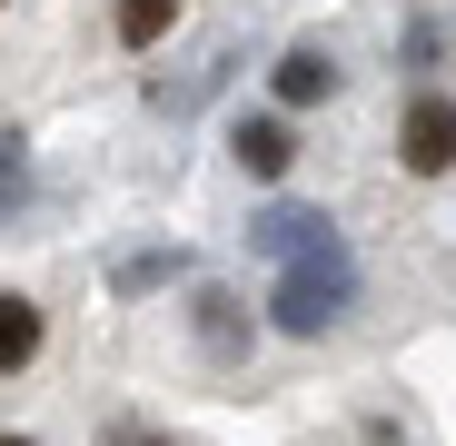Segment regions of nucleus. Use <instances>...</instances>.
Instances as JSON below:
<instances>
[{
	"label": "nucleus",
	"instance_id": "obj_1",
	"mask_svg": "<svg viewBox=\"0 0 456 446\" xmlns=\"http://www.w3.org/2000/svg\"><path fill=\"white\" fill-rule=\"evenodd\" d=\"M347 308H357V258H347L338 229H328L308 258H288L278 288H268V328H278V337H328Z\"/></svg>",
	"mask_w": 456,
	"mask_h": 446
},
{
	"label": "nucleus",
	"instance_id": "obj_10",
	"mask_svg": "<svg viewBox=\"0 0 456 446\" xmlns=\"http://www.w3.org/2000/svg\"><path fill=\"white\" fill-rule=\"evenodd\" d=\"M30 208V139L20 129H0V229Z\"/></svg>",
	"mask_w": 456,
	"mask_h": 446
},
{
	"label": "nucleus",
	"instance_id": "obj_6",
	"mask_svg": "<svg viewBox=\"0 0 456 446\" xmlns=\"http://www.w3.org/2000/svg\"><path fill=\"white\" fill-rule=\"evenodd\" d=\"M318 239H328V208H297V199H268V208L248 218V248L278 258V268H288V258H308Z\"/></svg>",
	"mask_w": 456,
	"mask_h": 446
},
{
	"label": "nucleus",
	"instance_id": "obj_14",
	"mask_svg": "<svg viewBox=\"0 0 456 446\" xmlns=\"http://www.w3.org/2000/svg\"><path fill=\"white\" fill-rule=\"evenodd\" d=\"M0 11H11V0H0Z\"/></svg>",
	"mask_w": 456,
	"mask_h": 446
},
{
	"label": "nucleus",
	"instance_id": "obj_7",
	"mask_svg": "<svg viewBox=\"0 0 456 446\" xmlns=\"http://www.w3.org/2000/svg\"><path fill=\"white\" fill-rule=\"evenodd\" d=\"M30 357H40V297L0 288V377H20Z\"/></svg>",
	"mask_w": 456,
	"mask_h": 446
},
{
	"label": "nucleus",
	"instance_id": "obj_8",
	"mask_svg": "<svg viewBox=\"0 0 456 446\" xmlns=\"http://www.w3.org/2000/svg\"><path fill=\"white\" fill-rule=\"evenodd\" d=\"M189 268H199V258L169 239V248H139V258H119V268H110V288H119V297H149V288H169V278H189Z\"/></svg>",
	"mask_w": 456,
	"mask_h": 446
},
{
	"label": "nucleus",
	"instance_id": "obj_4",
	"mask_svg": "<svg viewBox=\"0 0 456 446\" xmlns=\"http://www.w3.org/2000/svg\"><path fill=\"white\" fill-rule=\"evenodd\" d=\"M338 50H318V40H288L278 50V69H268V100H278V119L288 109H318V100H338Z\"/></svg>",
	"mask_w": 456,
	"mask_h": 446
},
{
	"label": "nucleus",
	"instance_id": "obj_13",
	"mask_svg": "<svg viewBox=\"0 0 456 446\" xmlns=\"http://www.w3.org/2000/svg\"><path fill=\"white\" fill-rule=\"evenodd\" d=\"M0 446H40V436H0Z\"/></svg>",
	"mask_w": 456,
	"mask_h": 446
},
{
	"label": "nucleus",
	"instance_id": "obj_12",
	"mask_svg": "<svg viewBox=\"0 0 456 446\" xmlns=\"http://www.w3.org/2000/svg\"><path fill=\"white\" fill-rule=\"evenodd\" d=\"M110 446H169V436H149V426H110Z\"/></svg>",
	"mask_w": 456,
	"mask_h": 446
},
{
	"label": "nucleus",
	"instance_id": "obj_9",
	"mask_svg": "<svg viewBox=\"0 0 456 446\" xmlns=\"http://www.w3.org/2000/svg\"><path fill=\"white\" fill-rule=\"evenodd\" d=\"M110 30H119V50H159V40L179 30V0H119Z\"/></svg>",
	"mask_w": 456,
	"mask_h": 446
},
{
	"label": "nucleus",
	"instance_id": "obj_2",
	"mask_svg": "<svg viewBox=\"0 0 456 446\" xmlns=\"http://www.w3.org/2000/svg\"><path fill=\"white\" fill-rule=\"evenodd\" d=\"M189 337H199L208 367H248V357H258V318H248V297L218 288V278L189 288Z\"/></svg>",
	"mask_w": 456,
	"mask_h": 446
},
{
	"label": "nucleus",
	"instance_id": "obj_11",
	"mask_svg": "<svg viewBox=\"0 0 456 446\" xmlns=\"http://www.w3.org/2000/svg\"><path fill=\"white\" fill-rule=\"evenodd\" d=\"M436 50H446V30H436L427 11H407V30H397V60H407V69H436Z\"/></svg>",
	"mask_w": 456,
	"mask_h": 446
},
{
	"label": "nucleus",
	"instance_id": "obj_5",
	"mask_svg": "<svg viewBox=\"0 0 456 446\" xmlns=\"http://www.w3.org/2000/svg\"><path fill=\"white\" fill-rule=\"evenodd\" d=\"M228 149H239V169H248L258 189H278V179L297 169V129H288L278 109H239V129H228Z\"/></svg>",
	"mask_w": 456,
	"mask_h": 446
},
{
	"label": "nucleus",
	"instance_id": "obj_3",
	"mask_svg": "<svg viewBox=\"0 0 456 446\" xmlns=\"http://www.w3.org/2000/svg\"><path fill=\"white\" fill-rule=\"evenodd\" d=\"M397 169L407 179H446L456 169V100L446 90H407V109H397Z\"/></svg>",
	"mask_w": 456,
	"mask_h": 446
}]
</instances>
